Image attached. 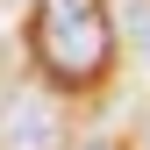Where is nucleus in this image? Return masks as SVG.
Listing matches in <instances>:
<instances>
[{"instance_id": "1", "label": "nucleus", "mask_w": 150, "mask_h": 150, "mask_svg": "<svg viewBox=\"0 0 150 150\" xmlns=\"http://www.w3.org/2000/svg\"><path fill=\"white\" fill-rule=\"evenodd\" d=\"M29 50L57 86H93L115 64V14H107V0H36Z\"/></svg>"}, {"instance_id": "2", "label": "nucleus", "mask_w": 150, "mask_h": 150, "mask_svg": "<svg viewBox=\"0 0 150 150\" xmlns=\"http://www.w3.org/2000/svg\"><path fill=\"white\" fill-rule=\"evenodd\" d=\"M0 150H64V122L50 107V93L22 86L0 100Z\"/></svg>"}, {"instance_id": "3", "label": "nucleus", "mask_w": 150, "mask_h": 150, "mask_svg": "<svg viewBox=\"0 0 150 150\" xmlns=\"http://www.w3.org/2000/svg\"><path fill=\"white\" fill-rule=\"evenodd\" d=\"M79 150H122V143H115V136H93V143H79Z\"/></svg>"}]
</instances>
